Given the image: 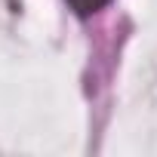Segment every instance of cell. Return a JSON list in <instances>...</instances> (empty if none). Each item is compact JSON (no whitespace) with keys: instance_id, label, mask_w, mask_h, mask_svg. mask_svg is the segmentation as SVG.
Masks as SVG:
<instances>
[{"instance_id":"6da1fadb","label":"cell","mask_w":157,"mask_h":157,"mask_svg":"<svg viewBox=\"0 0 157 157\" xmlns=\"http://www.w3.org/2000/svg\"><path fill=\"white\" fill-rule=\"evenodd\" d=\"M111 0H68V6L80 16V19H86V16H93V13H99L102 6H108Z\"/></svg>"}]
</instances>
